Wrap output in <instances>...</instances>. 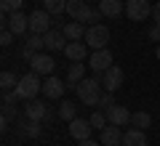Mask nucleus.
<instances>
[{
    "label": "nucleus",
    "instance_id": "obj_1",
    "mask_svg": "<svg viewBox=\"0 0 160 146\" xmlns=\"http://www.w3.org/2000/svg\"><path fill=\"white\" fill-rule=\"evenodd\" d=\"M78 98L80 104H86V106H99V101H102V82L93 77H86L78 82Z\"/></svg>",
    "mask_w": 160,
    "mask_h": 146
},
{
    "label": "nucleus",
    "instance_id": "obj_2",
    "mask_svg": "<svg viewBox=\"0 0 160 146\" xmlns=\"http://www.w3.org/2000/svg\"><path fill=\"white\" fill-rule=\"evenodd\" d=\"M40 90H43L40 74L38 72H29V74H24V77H19V85H16L13 93L19 96V101H32V98H38Z\"/></svg>",
    "mask_w": 160,
    "mask_h": 146
},
{
    "label": "nucleus",
    "instance_id": "obj_3",
    "mask_svg": "<svg viewBox=\"0 0 160 146\" xmlns=\"http://www.w3.org/2000/svg\"><path fill=\"white\" fill-rule=\"evenodd\" d=\"M48 29H53V16L46 8L29 13V35H46Z\"/></svg>",
    "mask_w": 160,
    "mask_h": 146
},
{
    "label": "nucleus",
    "instance_id": "obj_4",
    "mask_svg": "<svg viewBox=\"0 0 160 146\" xmlns=\"http://www.w3.org/2000/svg\"><path fill=\"white\" fill-rule=\"evenodd\" d=\"M126 16L131 21H144L152 16V3L149 0H126Z\"/></svg>",
    "mask_w": 160,
    "mask_h": 146
},
{
    "label": "nucleus",
    "instance_id": "obj_5",
    "mask_svg": "<svg viewBox=\"0 0 160 146\" xmlns=\"http://www.w3.org/2000/svg\"><path fill=\"white\" fill-rule=\"evenodd\" d=\"M86 43H88V48H93V51L107 48V43H109V29L104 27V24H91L88 32H86Z\"/></svg>",
    "mask_w": 160,
    "mask_h": 146
},
{
    "label": "nucleus",
    "instance_id": "obj_6",
    "mask_svg": "<svg viewBox=\"0 0 160 146\" xmlns=\"http://www.w3.org/2000/svg\"><path fill=\"white\" fill-rule=\"evenodd\" d=\"M3 27H8L16 37H22V35L29 32V16H24L22 11H13L8 16H3Z\"/></svg>",
    "mask_w": 160,
    "mask_h": 146
},
{
    "label": "nucleus",
    "instance_id": "obj_7",
    "mask_svg": "<svg viewBox=\"0 0 160 146\" xmlns=\"http://www.w3.org/2000/svg\"><path fill=\"white\" fill-rule=\"evenodd\" d=\"M24 117L43 122V120H53V112L48 109V104H46V101H38V98H32V101L24 104Z\"/></svg>",
    "mask_w": 160,
    "mask_h": 146
},
{
    "label": "nucleus",
    "instance_id": "obj_8",
    "mask_svg": "<svg viewBox=\"0 0 160 146\" xmlns=\"http://www.w3.org/2000/svg\"><path fill=\"white\" fill-rule=\"evenodd\" d=\"M123 80H126V74H123V69H120V67H115V64L107 69V72L99 74V82H102V88L109 90V93H115V90L123 85Z\"/></svg>",
    "mask_w": 160,
    "mask_h": 146
},
{
    "label": "nucleus",
    "instance_id": "obj_9",
    "mask_svg": "<svg viewBox=\"0 0 160 146\" xmlns=\"http://www.w3.org/2000/svg\"><path fill=\"white\" fill-rule=\"evenodd\" d=\"M104 112H107L109 125H118V128H126V125H131V117H133V114L128 112L123 104H112V106L104 109Z\"/></svg>",
    "mask_w": 160,
    "mask_h": 146
},
{
    "label": "nucleus",
    "instance_id": "obj_10",
    "mask_svg": "<svg viewBox=\"0 0 160 146\" xmlns=\"http://www.w3.org/2000/svg\"><path fill=\"white\" fill-rule=\"evenodd\" d=\"M88 67H91L96 74L107 72V69L112 67V53H109L107 48H99V51H93V53H91V59H88Z\"/></svg>",
    "mask_w": 160,
    "mask_h": 146
},
{
    "label": "nucleus",
    "instance_id": "obj_11",
    "mask_svg": "<svg viewBox=\"0 0 160 146\" xmlns=\"http://www.w3.org/2000/svg\"><path fill=\"white\" fill-rule=\"evenodd\" d=\"M29 67H32V72H38L40 77H51L56 64H53V59L48 56V53H35L32 61H29Z\"/></svg>",
    "mask_w": 160,
    "mask_h": 146
},
{
    "label": "nucleus",
    "instance_id": "obj_12",
    "mask_svg": "<svg viewBox=\"0 0 160 146\" xmlns=\"http://www.w3.org/2000/svg\"><path fill=\"white\" fill-rule=\"evenodd\" d=\"M40 133H43V128H40L38 120H29V117L16 120V135H22V138H40Z\"/></svg>",
    "mask_w": 160,
    "mask_h": 146
},
{
    "label": "nucleus",
    "instance_id": "obj_13",
    "mask_svg": "<svg viewBox=\"0 0 160 146\" xmlns=\"http://www.w3.org/2000/svg\"><path fill=\"white\" fill-rule=\"evenodd\" d=\"M43 40H46V51H53V53H56V51H64V48H67V43H69L67 35H64L62 29H56V27L48 29V32L43 35Z\"/></svg>",
    "mask_w": 160,
    "mask_h": 146
},
{
    "label": "nucleus",
    "instance_id": "obj_14",
    "mask_svg": "<svg viewBox=\"0 0 160 146\" xmlns=\"http://www.w3.org/2000/svg\"><path fill=\"white\" fill-rule=\"evenodd\" d=\"M93 125H91V120H80V117H75L72 122H69V135H72L75 141H86V138H91V133H93Z\"/></svg>",
    "mask_w": 160,
    "mask_h": 146
},
{
    "label": "nucleus",
    "instance_id": "obj_15",
    "mask_svg": "<svg viewBox=\"0 0 160 146\" xmlns=\"http://www.w3.org/2000/svg\"><path fill=\"white\" fill-rule=\"evenodd\" d=\"M64 56L69 61H86L88 56V43H80V40H69L67 48H64Z\"/></svg>",
    "mask_w": 160,
    "mask_h": 146
},
{
    "label": "nucleus",
    "instance_id": "obj_16",
    "mask_svg": "<svg viewBox=\"0 0 160 146\" xmlns=\"http://www.w3.org/2000/svg\"><path fill=\"white\" fill-rule=\"evenodd\" d=\"M43 96L59 101V98L64 96V82L59 77H53V74H51V77H46V82H43Z\"/></svg>",
    "mask_w": 160,
    "mask_h": 146
},
{
    "label": "nucleus",
    "instance_id": "obj_17",
    "mask_svg": "<svg viewBox=\"0 0 160 146\" xmlns=\"http://www.w3.org/2000/svg\"><path fill=\"white\" fill-rule=\"evenodd\" d=\"M99 11L107 19H118L120 13L126 11V6H123V0H99Z\"/></svg>",
    "mask_w": 160,
    "mask_h": 146
},
{
    "label": "nucleus",
    "instance_id": "obj_18",
    "mask_svg": "<svg viewBox=\"0 0 160 146\" xmlns=\"http://www.w3.org/2000/svg\"><path fill=\"white\" fill-rule=\"evenodd\" d=\"M102 144L104 146H123V130L118 125H107L102 130Z\"/></svg>",
    "mask_w": 160,
    "mask_h": 146
},
{
    "label": "nucleus",
    "instance_id": "obj_19",
    "mask_svg": "<svg viewBox=\"0 0 160 146\" xmlns=\"http://www.w3.org/2000/svg\"><path fill=\"white\" fill-rule=\"evenodd\" d=\"M123 146H147V133L142 128H128L123 133Z\"/></svg>",
    "mask_w": 160,
    "mask_h": 146
},
{
    "label": "nucleus",
    "instance_id": "obj_20",
    "mask_svg": "<svg viewBox=\"0 0 160 146\" xmlns=\"http://www.w3.org/2000/svg\"><path fill=\"white\" fill-rule=\"evenodd\" d=\"M62 32L67 35V40H86L88 29H86V24H83V21H75V19H72V21H67L62 27Z\"/></svg>",
    "mask_w": 160,
    "mask_h": 146
},
{
    "label": "nucleus",
    "instance_id": "obj_21",
    "mask_svg": "<svg viewBox=\"0 0 160 146\" xmlns=\"http://www.w3.org/2000/svg\"><path fill=\"white\" fill-rule=\"evenodd\" d=\"M80 80H86V64L83 61H72L69 69H67V82L72 85V88H78Z\"/></svg>",
    "mask_w": 160,
    "mask_h": 146
},
{
    "label": "nucleus",
    "instance_id": "obj_22",
    "mask_svg": "<svg viewBox=\"0 0 160 146\" xmlns=\"http://www.w3.org/2000/svg\"><path fill=\"white\" fill-rule=\"evenodd\" d=\"M75 117H78V106H75L72 101H59V120L72 122Z\"/></svg>",
    "mask_w": 160,
    "mask_h": 146
},
{
    "label": "nucleus",
    "instance_id": "obj_23",
    "mask_svg": "<svg viewBox=\"0 0 160 146\" xmlns=\"http://www.w3.org/2000/svg\"><path fill=\"white\" fill-rule=\"evenodd\" d=\"M43 8L51 16H62V13H67V0H43Z\"/></svg>",
    "mask_w": 160,
    "mask_h": 146
},
{
    "label": "nucleus",
    "instance_id": "obj_24",
    "mask_svg": "<svg viewBox=\"0 0 160 146\" xmlns=\"http://www.w3.org/2000/svg\"><path fill=\"white\" fill-rule=\"evenodd\" d=\"M131 125H133V128H142V130H147L149 125H152V117H149L147 112H133V117H131Z\"/></svg>",
    "mask_w": 160,
    "mask_h": 146
},
{
    "label": "nucleus",
    "instance_id": "obj_25",
    "mask_svg": "<svg viewBox=\"0 0 160 146\" xmlns=\"http://www.w3.org/2000/svg\"><path fill=\"white\" fill-rule=\"evenodd\" d=\"M16 85H19V80H16L13 72H3L0 74V88L3 90H16Z\"/></svg>",
    "mask_w": 160,
    "mask_h": 146
},
{
    "label": "nucleus",
    "instance_id": "obj_26",
    "mask_svg": "<svg viewBox=\"0 0 160 146\" xmlns=\"http://www.w3.org/2000/svg\"><path fill=\"white\" fill-rule=\"evenodd\" d=\"M88 120H91V125H93L96 130H104V128L109 125V120H107V112H93Z\"/></svg>",
    "mask_w": 160,
    "mask_h": 146
},
{
    "label": "nucleus",
    "instance_id": "obj_27",
    "mask_svg": "<svg viewBox=\"0 0 160 146\" xmlns=\"http://www.w3.org/2000/svg\"><path fill=\"white\" fill-rule=\"evenodd\" d=\"M24 0H0V8H3V13H13V11H22Z\"/></svg>",
    "mask_w": 160,
    "mask_h": 146
},
{
    "label": "nucleus",
    "instance_id": "obj_28",
    "mask_svg": "<svg viewBox=\"0 0 160 146\" xmlns=\"http://www.w3.org/2000/svg\"><path fill=\"white\" fill-rule=\"evenodd\" d=\"M27 48H32L35 53H40L43 48H46V40H43V35H29V37H27Z\"/></svg>",
    "mask_w": 160,
    "mask_h": 146
},
{
    "label": "nucleus",
    "instance_id": "obj_29",
    "mask_svg": "<svg viewBox=\"0 0 160 146\" xmlns=\"http://www.w3.org/2000/svg\"><path fill=\"white\" fill-rule=\"evenodd\" d=\"M13 37H16V35H13L8 27H3V32H0V45H11Z\"/></svg>",
    "mask_w": 160,
    "mask_h": 146
},
{
    "label": "nucleus",
    "instance_id": "obj_30",
    "mask_svg": "<svg viewBox=\"0 0 160 146\" xmlns=\"http://www.w3.org/2000/svg\"><path fill=\"white\" fill-rule=\"evenodd\" d=\"M112 104H115V96L109 93V90H104V93H102V101H99V106L109 109V106H112Z\"/></svg>",
    "mask_w": 160,
    "mask_h": 146
},
{
    "label": "nucleus",
    "instance_id": "obj_31",
    "mask_svg": "<svg viewBox=\"0 0 160 146\" xmlns=\"http://www.w3.org/2000/svg\"><path fill=\"white\" fill-rule=\"evenodd\" d=\"M147 37L152 40V43H160V24H152V27L147 29Z\"/></svg>",
    "mask_w": 160,
    "mask_h": 146
},
{
    "label": "nucleus",
    "instance_id": "obj_32",
    "mask_svg": "<svg viewBox=\"0 0 160 146\" xmlns=\"http://www.w3.org/2000/svg\"><path fill=\"white\" fill-rule=\"evenodd\" d=\"M152 21H155V24H160V0L152 6Z\"/></svg>",
    "mask_w": 160,
    "mask_h": 146
},
{
    "label": "nucleus",
    "instance_id": "obj_33",
    "mask_svg": "<svg viewBox=\"0 0 160 146\" xmlns=\"http://www.w3.org/2000/svg\"><path fill=\"white\" fill-rule=\"evenodd\" d=\"M78 146H102V144H96V141H91V138H86V141H78Z\"/></svg>",
    "mask_w": 160,
    "mask_h": 146
},
{
    "label": "nucleus",
    "instance_id": "obj_34",
    "mask_svg": "<svg viewBox=\"0 0 160 146\" xmlns=\"http://www.w3.org/2000/svg\"><path fill=\"white\" fill-rule=\"evenodd\" d=\"M155 56H158V59H160V43H158V51H155Z\"/></svg>",
    "mask_w": 160,
    "mask_h": 146
}]
</instances>
